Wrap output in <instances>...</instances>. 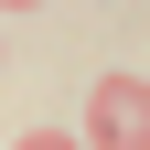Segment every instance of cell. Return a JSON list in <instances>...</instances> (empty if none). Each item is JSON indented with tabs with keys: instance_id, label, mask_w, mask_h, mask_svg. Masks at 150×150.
I'll list each match as a JSON object with an SVG mask.
<instances>
[{
	"instance_id": "obj_1",
	"label": "cell",
	"mask_w": 150,
	"mask_h": 150,
	"mask_svg": "<svg viewBox=\"0 0 150 150\" xmlns=\"http://www.w3.org/2000/svg\"><path fill=\"white\" fill-rule=\"evenodd\" d=\"M75 150H150V75H97Z\"/></svg>"
},
{
	"instance_id": "obj_2",
	"label": "cell",
	"mask_w": 150,
	"mask_h": 150,
	"mask_svg": "<svg viewBox=\"0 0 150 150\" xmlns=\"http://www.w3.org/2000/svg\"><path fill=\"white\" fill-rule=\"evenodd\" d=\"M11 150H75V129H22Z\"/></svg>"
},
{
	"instance_id": "obj_3",
	"label": "cell",
	"mask_w": 150,
	"mask_h": 150,
	"mask_svg": "<svg viewBox=\"0 0 150 150\" xmlns=\"http://www.w3.org/2000/svg\"><path fill=\"white\" fill-rule=\"evenodd\" d=\"M0 54H11V32H0Z\"/></svg>"
}]
</instances>
